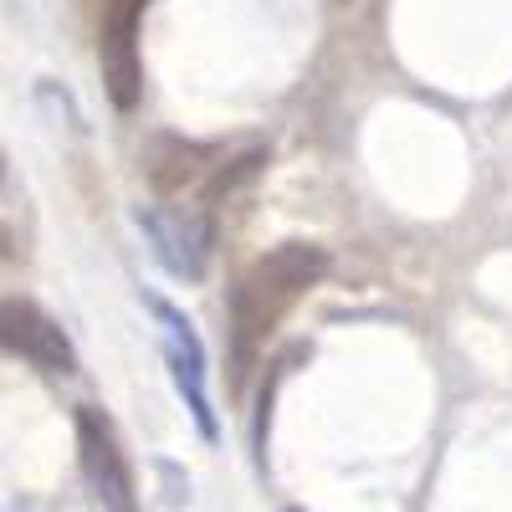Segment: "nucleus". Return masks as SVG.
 Returning a JSON list of instances; mask_svg holds the SVG:
<instances>
[{
  "label": "nucleus",
  "mask_w": 512,
  "mask_h": 512,
  "mask_svg": "<svg viewBox=\"0 0 512 512\" xmlns=\"http://www.w3.org/2000/svg\"><path fill=\"white\" fill-rule=\"evenodd\" d=\"M328 251L308 241H282L267 256H256L246 277L231 292V390L241 395L251 369L262 364L277 323L323 282Z\"/></svg>",
  "instance_id": "1"
},
{
  "label": "nucleus",
  "mask_w": 512,
  "mask_h": 512,
  "mask_svg": "<svg viewBox=\"0 0 512 512\" xmlns=\"http://www.w3.org/2000/svg\"><path fill=\"white\" fill-rule=\"evenodd\" d=\"M144 11L149 0H103V16H98V67L118 113H134L144 98V62H139Z\"/></svg>",
  "instance_id": "2"
},
{
  "label": "nucleus",
  "mask_w": 512,
  "mask_h": 512,
  "mask_svg": "<svg viewBox=\"0 0 512 512\" xmlns=\"http://www.w3.org/2000/svg\"><path fill=\"white\" fill-rule=\"evenodd\" d=\"M77 466L98 502L108 512H139V487H134V466L123 456L118 425L98 405H77Z\"/></svg>",
  "instance_id": "3"
},
{
  "label": "nucleus",
  "mask_w": 512,
  "mask_h": 512,
  "mask_svg": "<svg viewBox=\"0 0 512 512\" xmlns=\"http://www.w3.org/2000/svg\"><path fill=\"white\" fill-rule=\"evenodd\" d=\"M0 349L36 364L41 374H72L77 369V349L67 328L41 313L31 297H0Z\"/></svg>",
  "instance_id": "4"
},
{
  "label": "nucleus",
  "mask_w": 512,
  "mask_h": 512,
  "mask_svg": "<svg viewBox=\"0 0 512 512\" xmlns=\"http://www.w3.org/2000/svg\"><path fill=\"white\" fill-rule=\"evenodd\" d=\"M226 154L216 144H195V139H154L149 149V180L159 195L169 200H185V195H210L216 185Z\"/></svg>",
  "instance_id": "5"
},
{
  "label": "nucleus",
  "mask_w": 512,
  "mask_h": 512,
  "mask_svg": "<svg viewBox=\"0 0 512 512\" xmlns=\"http://www.w3.org/2000/svg\"><path fill=\"white\" fill-rule=\"evenodd\" d=\"M144 231L154 236L159 256L169 272L180 277H200L205 272V256H210V221L190 205H169V210H154L144 216Z\"/></svg>",
  "instance_id": "6"
},
{
  "label": "nucleus",
  "mask_w": 512,
  "mask_h": 512,
  "mask_svg": "<svg viewBox=\"0 0 512 512\" xmlns=\"http://www.w3.org/2000/svg\"><path fill=\"white\" fill-rule=\"evenodd\" d=\"M159 318L169 323V338H175L169 359H175V379H180V390H185V400H190V415L200 420V436L216 441V420H210V405H205V369H200L195 333H190V323H185L175 308H164V303H159Z\"/></svg>",
  "instance_id": "7"
},
{
  "label": "nucleus",
  "mask_w": 512,
  "mask_h": 512,
  "mask_svg": "<svg viewBox=\"0 0 512 512\" xmlns=\"http://www.w3.org/2000/svg\"><path fill=\"white\" fill-rule=\"evenodd\" d=\"M0 175H6V159H0Z\"/></svg>",
  "instance_id": "8"
}]
</instances>
